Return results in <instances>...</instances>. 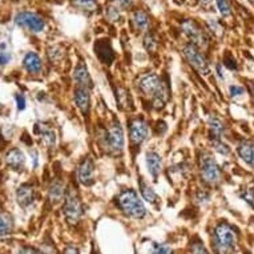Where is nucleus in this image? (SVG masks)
Segmentation results:
<instances>
[{
	"mask_svg": "<svg viewBox=\"0 0 254 254\" xmlns=\"http://www.w3.org/2000/svg\"><path fill=\"white\" fill-rule=\"evenodd\" d=\"M117 8H129L132 7V0H113Z\"/></svg>",
	"mask_w": 254,
	"mask_h": 254,
	"instance_id": "31",
	"label": "nucleus"
},
{
	"mask_svg": "<svg viewBox=\"0 0 254 254\" xmlns=\"http://www.w3.org/2000/svg\"><path fill=\"white\" fill-rule=\"evenodd\" d=\"M16 103H18V108H19L20 111L25 109V99H24L22 94H18V96H16Z\"/></svg>",
	"mask_w": 254,
	"mask_h": 254,
	"instance_id": "38",
	"label": "nucleus"
},
{
	"mask_svg": "<svg viewBox=\"0 0 254 254\" xmlns=\"http://www.w3.org/2000/svg\"><path fill=\"white\" fill-rule=\"evenodd\" d=\"M241 197L244 198L245 201L249 204L250 207L254 209V190L253 189H246L245 192H242Z\"/></svg>",
	"mask_w": 254,
	"mask_h": 254,
	"instance_id": "30",
	"label": "nucleus"
},
{
	"mask_svg": "<svg viewBox=\"0 0 254 254\" xmlns=\"http://www.w3.org/2000/svg\"><path fill=\"white\" fill-rule=\"evenodd\" d=\"M213 146H214V149H216L217 152H220L221 155H229L231 153V149H229V146L226 145V144H224L222 141H220V140H214V142H213Z\"/></svg>",
	"mask_w": 254,
	"mask_h": 254,
	"instance_id": "29",
	"label": "nucleus"
},
{
	"mask_svg": "<svg viewBox=\"0 0 254 254\" xmlns=\"http://www.w3.org/2000/svg\"><path fill=\"white\" fill-rule=\"evenodd\" d=\"M77 179L85 186H90L94 183V164L92 159L87 157L81 162L79 170H77Z\"/></svg>",
	"mask_w": 254,
	"mask_h": 254,
	"instance_id": "10",
	"label": "nucleus"
},
{
	"mask_svg": "<svg viewBox=\"0 0 254 254\" xmlns=\"http://www.w3.org/2000/svg\"><path fill=\"white\" fill-rule=\"evenodd\" d=\"M198 1H200L201 7H203V8H207V10H209V8L212 7L213 3V0H198Z\"/></svg>",
	"mask_w": 254,
	"mask_h": 254,
	"instance_id": "39",
	"label": "nucleus"
},
{
	"mask_svg": "<svg viewBox=\"0 0 254 254\" xmlns=\"http://www.w3.org/2000/svg\"><path fill=\"white\" fill-rule=\"evenodd\" d=\"M181 28H183V32L186 35L190 40V44H193L196 47L200 48H205L209 43V39H208L207 33L204 32L203 29L200 28L193 19H188L183 22L181 24Z\"/></svg>",
	"mask_w": 254,
	"mask_h": 254,
	"instance_id": "7",
	"label": "nucleus"
},
{
	"mask_svg": "<svg viewBox=\"0 0 254 254\" xmlns=\"http://www.w3.org/2000/svg\"><path fill=\"white\" fill-rule=\"evenodd\" d=\"M252 87H253V91H254V81H253V83H252Z\"/></svg>",
	"mask_w": 254,
	"mask_h": 254,
	"instance_id": "43",
	"label": "nucleus"
},
{
	"mask_svg": "<svg viewBox=\"0 0 254 254\" xmlns=\"http://www.w3.org/2000/svg\"><path fill=\"white\" fill-rule=\"evenodd\" d=\"M229 91H231V96H241V94H244L245 92L244 88L240 87V85H231V88H229Z\"/></svg>",
	"mask_w": 254,
	"mask_h": 254,
	"instance_id": "33",
	"label": "nucleus"
},
{
	"mask_svg": "<svg viewBox=\"0 0 254 254\" xmlns=\"http://www.w3.org/2000/svg\"><path fill=\"white\" fill-rule=\"evenodd\" d=\"M105 146L112 152H121L124 148V132L118 122H113L105 133Z\"/></svg>",
	"mask_w": 254,
	"mask_h": 254,
	"instance_id": "9",
	"label": "nucleus"
},
{
	"mask_svg": "<svg viewBox=\"0 0 254 254\" xmlns=\"http://www.w3.org/2000/svg\"><path fill=\"white\" fill-rule=\"evenodd\" d=\"M63 212L66 216L67 221L69 224H76L83 216V207H81L79 196L72 188L68 189V192L64 196V208Z\"/></svg>",
	"mask_w": 254,
	"mask_h": 254,
	"instance_id": "4",
	"label": "nucleus"
},
{
	"mask_svg": "<svg viewBox=\"0 0 254 254\" xmlns=\"http://www.w3.org/2000/svg\"><path fill=\"white\" fill-rule=\"evenodd\" d=\"M151 254H173L172 249L165 244H153Z\"/></svg>",
	"mask_w": 254,
	"mask_h": 254,
	"instance_id": "28",
	"label": "nucleus"
},
{
	"mask_svg": "<svg viewBox=\"0 0 254 254\" xmlns=\"http://www.w3.org/2000/svg\"><path fill=\"white\" fill-rule=\"evenodd\" d=\"M15 23L19 27L29 29L31 32L39 33L42 32L43 29L46 28V22L42 16L35 12H29V11H23L15 16Z\"/></svg>",
	"mask_w": 254,
	"mask_h": 254,
	"instance_id": "6",
	"label": "nucleus"
},
{
	"mask_svg": "<svg viewBox=\"0 0 254 254\" xmlns=\"http://www.w3.org/2000/svg\"><path fill=\"white\" fill-rule=\"evenodd\" d=\"M24 68L29 72V73H39L42 71V60L40 57L33 53V52H28L23 60Z\"/></svg>",
	"mask_w": 254,
	"mask_h": 254,
	"instance_id": "17",
	"label": "nucleus"
},
{
	"mask_svg": "<svg viewBox=\"0 0 254 254\" xmlns=\"http://www.w3.org/2000/svg\"><path fill=\"white\" fill-rule=\"evenodd\" d=\"M148 136V125L144 120H133L131 122V140L135 144H141Z\"/></svg>",
	"mask_w": 254,
	"mask_h": 254,
	"instance_id": "11",
	"label": "nucleus"
},
{
	"mask_svg": "<svg viewBox=\"0 0 254 254\" xmlns=\"http://www.w3.org/2000/svg\"><path fill=\"white\" fill-rule=\"evenodd\" d=\"M108 18L112 22H115V20H117L118 18H120V14H118V8L115 5V7H111L108 10Z\"/></svg>",
	"mask_w": 254,
	"mask_h": 254,
	"instance_id": "32",
	"label": "nucleus"
},
{
	"mask_svg": "<svg viewBox=\"0 0 254 254\" xmlns=\"http://www.w3.org/2000/svg\"><path fill=\"white\" fill-rule=\"evenodd\" d=\"M5 161L10 168L15 170H20L24 165V155L19 149H12L5 156Z\"/></svg>",
	"mask_w": 254,
	"mask_h": 254,
	"instance_id": "18",
	"label": "nucleus"
},
{
	"mask_svg": "<svg viewBox=\"0 0 254 254\" xmlns=\"http://www.w3.org/2000/svg\"><path fill=\"white\" fill-rule=\"evenodd\" d=\"M192 252H193V254H208L207 249L204 248L203 244H194L193 248H192Z\"/></svg>",
	"mask_w": 254,
	"mask_h": 254,
	"instance_id": "35",
	"label": "nucleus"
},
{
	"mask_svg": "<svg viewBox=\"0 0 254 254\" xmlns=\"http://www.w3.org/2000/svg\"><path fill=\"white\" fill-rule=\"evenodd\" d=\"M249 3H252V4H254V0H248Z\"/></svg>",
	"mask_w": 254,
	"mask_h": 254,
	"instance_id": "42",
	"label": "nucleus"
},
{
	"mask_svg": "<svg viewBox=\"0 0 254 254\" xmlns=\"http://www.w3.org/2000/svg\"><path fill=\"white\" fill-rule=\"evenodd\" d=\"M237 244V234L229 224L222 222L214 231V245L220 254L231 253Z\"/></svg>",
	"mask_w": 254,
	"mask_h": 254,
	"instance_id": "3",
	"label": "nucleus"
},
{
	"mask_svg": "<svg viewBox=\"0 0 254 254\" xmlns=\"http://www.w3.org/2000/svg\"><path fill=\"white\" fill-rule=\"evenodd\" d=\"M139 88L142 93L151 97L157 108H160L168 99V87L155 73H148L139 80Z\"/></svg>",
	"mask_w": 254,
	"mask_h": 254,
	"instance_id": "1",
	"label": "nucleus"
},
{
	"mask_svg": "<svg viewBox=\"0 0 254 254\" xmlns=\"http://www.w3.org/2000/svg\"><path fill=\"white\" fill-rule=\"evenodd\" d=\"M12 231V222L8 217L0 213V238H5Z\"/></svg>",
	"mask_w": 254,
	"mask_h": 254,
	"instance_id": "24",
	"label": "nucleus"
},
{
	"mask_svg": "<svg viewBox=\"0 0 254 254\" xmlns=\"http://www.w3.org/2000/svg\"><path fill=\"white\" fill-rule=\"evenodd\" d=\"M72 3L76 8L84 12H94L97 11V1L96 0H72Z\"/></svg>",
	"mask_w": 254,
	"mask_h": 254,
	"instance_id": "22",
	"label": "nucleus"
},
{
	"mask_svg": "<svg viewBox=\"0 0 254 254\" xmlns=\"http://www.w3.org/2000/svg\"><path fill=\"white\" fill-rule=\"evenodd\" d=\"M20 254H46L40 252L39 249H35V248H29V246H25V248H22L20 249Z\"/></svg>",
	"mask_w": 254,
	"mask_h": 254,
	"instance_id": "34",
	"label": "nucleus"
},
{
	"mask_svg": "<svg viewBox=\"0 0 254 254\" xmlns=\"http://www.w3.org/2000/svg\"><path fill=\"white\" fill-rule=\"evenodd\" d=\"M63 254H80V253H79V249L75 248V246H68V248L64 250V253Z\"/></svg>",
	"mask_w": 254,
	"mask_h": 254,
	"instance_id": "40",
	"label": "nucleus"
},
{
	"mask_svg": "<svg viewBox=\"0 0 254 254\" xmlns=\"http://www.w3.org/2000/svg\"><path fill=\"white\" fill-rule=\"evenodd\" d=\"M237 152L242 160L246 162L250 166H254V144L249 141L241 142L238 148H237Z\"/></svg>",
	"mask_w": 254,
	"mask_h": 254,
	"instance_id": "16",
	"label": "nucleus"
},
{
	"mask_svg": "<svg viewBox=\"0 0 254 254\" xmlns=\"http://www.w3.org/2000/svg\"><path fill=\"white\" fill-rule=\"evenodd\" d=\"M140 190H141V194L142 197L145 201L151 204H156L159 201V196L155 193V190L151 188V186H148L144 181H140Z\"/></svg>",
	"mask_w": 254,
	"mask_h": 254,
	"instance_id": "23",
	"label": "nucleus"
},
{
	"mask_svg": "<svg viewBox=\"0 0 254 254\" xmlns=\"http://www.w3.org/2000/svg\"><path fill=\"white\" fill-rule=\"evenodd\" d=\"M201 176L205 183L216 185L221 180V170L217 162L212 159V156L204 155L201 157Z\"/></svg>",
	"mask_w": 254,
	"mask_h": 254,
	"instance_id": "8",
	"label": "nucleus"
},
{
	"mask_svg": "<svg viewBox=\"0 0 254 254\" xmlns=\"http://www.w3.org/2000/svg\"><path fill=\"white\" fill-rule=\"evenodd\" d=\"M216 3L222 16H229L231 14V7L229 0H216Z\"/></svg>",
	"mask_w": 254,
	"mask_h": 254,
	"instance_id": "27",
	"label": "nucleus"
},
{
	"mask_svg": "<svg viewBox=\"0 0 254 254\" xmlns=\"http://www.w3.org/2000/svg\"><path fill=\"white\" fill-rule=\"evenodd\" d=\"M131 19H132V23L136 27V29L146 31L149 27V18L144 11H135Z\"/></svg>",
	"mask_w": 254,
	"mask_h": 254,
	"instance_id": "20",
	"label": "nucleus"
},
{
	"mask_svg": "<svg viewBox=\"0 0 254 254\" xmlns=\"http://www.w3.org/2000/svg\"><path fill=\"white\" fill-rule=\"evenodd\" d=\"M73 79L77 83L79 87L81 88H87V90H90L92 88V77H91L90 72H88V68L85 66L83 61H80L77 67L75 68V72H73Z\"/></svg>",
	"mask_w": 254,
	"mask_h": 254,
	"instance_id": "12",
	"label": "nucleus"
},
{
	"mask_svg": "<svg viewBox=\"0 0 254 254\" xmlns=\"http://www.w3.org/2000/svg\"><path fill=\"white\" fill-rule=\"evenodd\" d=\"M209 27L214 31V32H221V25L218 24V22H217L216 19H209Z\"/></svg>",
	"mask_w": 254,
	"mask_h": 254,
	"instance_id": "36",
	"label": "nucleus"
},
{
	"mask_svg": "<svg viewBox=\"0 0 254 254\" xmlns=\"http://www.w3.org/2000/svg\"><path fill=\"white\" fill-rule=\"evenodd\" d=\"M183 53L186 61L200 75H208L209 73V64H208L207 57L204 56L201 51L193 44H186L183 49Z\"/></svg>",
	"mask_w": 254,
	"mask_h": 254,
	"instance_id": "5",
	"label": "nucleus"
},
{
	"mask_svg": "<svg viewBox=\"0 0 254 254\" xmlns=\"http://www.w3.org/2000/svg\"><path fill=\"white\" fill-rule=\"evenodd\" d=\"M16 198H18V203L22 207L25 208L31 205L33 203V200H35V190H33L32 185H29V184L22 185L16 192Z\"/></svg>",
	"mask_w": 254,
	"mask_h": 254,
	"instance_id": "15",
	"label": "nucleus"
},
{
	"mask_svg": "<svg viewBox=\"0 0 254 254\" xmlns=\"http://www.w3.org/2000/svg\"><path fill=\"white\" fill-rule=\"evenodd\" d=\"M221 68H222V66L221 64H218V66H217V72H218V76H220V79H224V75H222V71H221Z\"/></svg>",
	"mask_w": 254,
	"mask_h": 254,
	"instance_id": "41",
	"label": "nucleus"
},
{
	"mask_svg": "<svg viewBox=\"0 0 254 254\" xmlns=\"http://www.w3.org/2000/svg\"><path fill=\"white\" fill-rule=\"evenodd\" d=\"M11 60V55L8 52H0V64L5 66Z\"/></svg>",
	"mask_w": 254,
	"mask_h": 254,
	"instance_id": "37",
	"label": "nucleus"
},
{
	"mask_svg": "<svg viewBox=\"0 0 254 254\" xmlns=\"http://www.w3.org/2000/svg\"><path fill=\"white\" fill-rule=\"evenodd\" d=\"M75 103L77 105V108L80 109L83 115H88L91 108V96H90V90L87 88H76L75 91Z\"/></svg>",
	"mask_w": 254,
	"mask_h": 254,
	"instance_id": "13",
	"label": "nucleus"
},
{
	"mask_svg": "<svg viewBox=\"0 0 254 254\" xmlns=\"http://www.w3.org/2000/svg\"><path fill=\"white\" fill-rule=\"evenodd\" d=\"M209 127L212 129V132L216 135L217 137H221L224 133H225V125H224V122L220 120L218 117L216 116H212V117H209Z\"/></svg>",
	"mask_w": 254,
	"mask_h": 254,
	"instance_id": "25",
	"label": "nucleus"
},
{
	"mask_svg": "<svg viewBox=\"0 0 254 254\" xmlns=\"http://www.w3.org/2000/svg\"><path fill=\"white\" fill-rule=\"evenodd\" d=\"M146 165H148L149 173L153 177H157L161 170V156L156 152H149L146 155Z\"/></svg>",
	"mask_w": 254,
	"mask_h": 254,
	"instance_id": "19",
	"label": "nucleus"
},
{
	"mask_svg": "<svg viewBox=\"0 0 254 254\" xmlns=\"http://www.w3.org/2000/svg\"><path fill=\"white\" fill-rule=\"evenodd\" d=\"M117 204L122 212L133 218H142L146 214V209L133 189H127L118 194Z\"/></svg>",
	"mask_w": 254,
	"mask_h": 254,
	"instance_id": "2",
	"label": "nucleus"
},
{
	"mask_svg": "<svg viewBox=\"0 0 254 254\" xmlns=\"http://www.w3.org/2000/svg\"><path fill=\"white\" fill-rule=\"evenodd\" d=\"M94 51L97 53L100 60L105 63V64H109L113 60V57H115V53H113L109 40H99L97 44L94 46Z\"/></svg>",
	"mask_w": 254,
	"mask_h": 254,
	"instance_id": "14",
	"label": "nucleus"
},
{
	"mask_svg": "<svg viewBox=\"0 0 254 254\" xmlns=\"http://www.w3.org/2000/svg\"><path fill=\"white\" fill-rule=\"evenodd\" d=\"M144 47L148 52H156L157 51V48H159V42H157V39L153 33H148L145 38H144Z\"/></svg>",
	"mask_w": 254,
	"mask_h": 254,
	"instance_id": "26",
	"label": "nucleus"
},
{
	"mask_svg": "<svg viewBox=\"0 0 254 254\" xmlns=\"http://www.w3.org/2000/svg\"><path fill=\"white\" fill-rule=\"evenodd\" d=\"M63 197H64V185L60 180H55L49 188V200L53 204H56L61 201Z\"/></svg>",
	"mask_w": 254,
	"mask_h": 254,
	"instance_id": "21",
	"label": "nucleus"
}]
</instances>
